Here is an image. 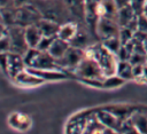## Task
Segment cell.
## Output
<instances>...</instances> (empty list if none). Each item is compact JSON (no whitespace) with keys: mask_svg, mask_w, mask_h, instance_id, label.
Listing matches in <instances>:
<instances>
[{"mask_svg":"<svg viewBox=\"0 0 147 134\" xmlns=\"http://www.w3.org/2000/svg\"><path fill=\"white\" fill-rule=\"evenodd\" d=\"M137 32L147 36V17L144 14H140L137 17Z\"/></svg>","mask_w":147,"mask_h":134,"instance_id":"obj_23","label":"cell"},{"mask_svg":"<svg viewBox=\"0 0 147 134\" xmlns=\"http://www.w3.org/2000/svg\"><path fill=\"white\" fill-rule=\"evenodd\" d=\"M28 68H37V69H56V70H62L60 65L57 64V61L54 56L51 55L49 52H42L39 50L36 58L33 60L32 64ZM64 71V70H63ZM70 74V73H69Z\"/></svg>","mask_w":147,"mask_h":134,"instance_id":"obj_9","label":"cell"},{"mask_svg":"<svg viewBox=\"0 0 147 134\" xmlns=\"http://www.w3.org/2000/svg\"><path fill=\"white\" fill-rule=\"evenodd\" d=\"M119 30H121V26L116 19L106 17V16H101L96 23L95 33H96V37L99 38V40L102 41L105 39L119 36Z\"/></svg>","mask_w":147,"mask_h":134,"instance_id":"obj_6","label":"cell"},{"mask_svg":"<svg viewBox=\"0 0 147 134\" xmlns=\"http://www.w3.org/2000/svg\"><path fill=\"white\" fill-rule=\"evenodd\" d=\"M117 133H138V131H137L136 126L133 125L131 118H126L122 121Z\"/></svg>","mask_w":147,"mask_h":134,"instance_id":"obj_21","label":"cell"},{"mask_svg":"<svg viewBox=\"0 0 147 134\" xmlns=\"http://www.w3.org/2000/svg\"><path fill=\"white\" fill-rule=\"evenodd\" d=\"M24 36H25L28 46L33 47V48H37L40 39L42 38V33H41L40 29L38 27L37 23L29 24V25L24 26Z\"/></svg>","mask_w":147,"mask_h":134,"instance_id":"obj_15","label":"cell"},{"mask_svg":"<svg viewBox=\"0 0 147 134\" xmlns=\"http://www.w3.org/2000/svg\"><path fill=\"white\" fill-rule=\"evenodd\" d=\"M110 52L115 53L117 55L118 50L121 49L122 47V42H121V39H119V36L117 37H111V38H108V39H105L101 41Z\"/></svg>","mask_w":147,"mask_h":134,"instance_id":"obj_20","label":"cell"},{"mask_svg":"<svg viewBox=\"0 0 147 134\" xmlns=\"http://www.w3.org/2000/svg\"><path fill=\"white\" fill-rule=\"evenodd\" d=\"M78 30H79V24L77 22H74V21L64 22L63 24L60 25V29H59V32H57V37L63 39V40H65V41L71 42L72 39L76 37Z\"/></svg>","mask_w":147,"mask_h":134,"instance_id":"obj_14","label":"cell"},{"mask_svg":"<svg viewBox=\"0 0 147 134\" xmlns=\"http://www.w3.org/2000/svg\"><path fill=\"white\" fill-rule=\"evenodd\" d=\"M55 38L56 37H46V36H42V38L40 39L37 48L39 50H42V52H48V49L51 48V46H52V44H53V41H54Z\"/></svg>","mask_w":147,"mask_h":134,"instance_id":"obj_22","label":"cell"},{"mask_svg":"<svg viewBox=\"0 0 147 134\" xmlns=\"http://www.w3.org/2000/svg\"><path fill=\"white\" fill-rule=\"evenodd\" d=\"M13 81L21 86V87H26V88H31V87H37L40 86L42 84H45V81L42 79H40L38 76H36L34 73H32L31 71H29L28 69L23 70L22 72H20L14 79Z\"/></svg>","mask_w":147,"mask_h":134,"instance_id":"obj_10","label":"cell"},{"mask_svg":"<svg viewBox=\"0 0 147 134\" xmlns=\"http://www.w3.org/2000/svg\"><path fill=\"white\" fill-rule=\"evenodd\" d=\"M7 26H8V34H9V41H10L9 52H14L23 55L29 48L25 40V36H24V26H21L17 24H11Z\"/></svg>","mask_w":147,"mask_h":134,"instance_id":"obj_5","label":"cell"},{"mask_svg":"<svg viewBox=\"0 0 147 134\" xmlns=\"http://www.w3.org/2000/svg\"><path fill=\"white\" fill-rule=\"evenodd\" d=\"M29 71L38 76L40 79H42L45 82L47 81H60L68 78H71V76L63 71V70H56V69H37V68H26Z\"/></svg>","mask_w":147,"mask_h":134,"instance_id":"obj_8","label":"cell"},{"mask_svg":"<svg viewBox=\"0 0 147 134\" xmlns=\"http://www.w3.org/2000/svg\"><path fill=\"white\" fill-rule=\"evenodd\" d=\"M116 73L125 80H134L133 76V64L130 61H118Z\"/></svg>","mask_w":147,"mask_h":134,"instance_id":"obj_18","label":"cell"},{"mask_svg":"<svg viewBox=\"0 0 147 134\" xmlns=\"http://www.w3.org/2000/svg\"><path fill=\"white\" fill-rule=\"evenodd\" d=\"M145 1L146 0H130V5H131V7L133 8V10L136 11L137 15L142 14Z\"/></svg>","mask_w":147,"mask_h":134,"instance_id":"obj_24","label":"cell"},{"mask_svg":"<svg viewBox=\"0 0 147 134\" xmlns=\"http://www.w3.org/2000/svg\"><path fill=\"white\" fill-rule=\"evenodd\" d=\"M95 113H96L99 120H100L105 126L115 129L116 133L118 132V128H119V126H121V124H122V121H123L119 117H117L114 112H111L110 110L106 109L105 107L98 108L96 111H95Z\"/></svg>","mask_w":147,"mask_h":134,"instance_id":"obj_11","label":"cell"},{"mask_svg":"<svg viewBox=\"0 0 147 134\" xmlns=\"http://www.w3.org/2000/svg\"><path fill=\"white\" fill-rule=\"evenodd\" d=\"M142 46H144V49H145V52H146V54H147V37L142 40Z\"/></svg>","mask_w":147,"mask_h":134,"instance_id":"obj_26","label":"cell"},{"mask_svg":"<svg viewBox=\"0 0 147 134\" xmlns=\"http://www.w3.org/2000/svg\"><path fill=\"white\" fill-rule=\"evenodd\" d=\"M130 118L136 126L138 133L147 134V108L134 111Z\"/></svg>","mask_w":147,"mask_h":134,"instance_id":"obj_16","label":"cell"},{"mask_svg":"<svg viewBox=\"0 0 147 134\" xmlns=\"http://www.w3.org/2000/svg\"><path fill=\"white\" fill-rule=\"evenodd\" d=\"M86 55V50L76 46H70L69 49L65 52V54L60 57L57 61V64L60 65V68L62 70H64L65 72L72 73V71L77 68V65L80 63V61L84 58V56Z\"/></svg>","mask_w":147,"mask_h":134,"instance_id":"obj_4","label":"cell"},{"mask_svg":"<svg viewBox=\"0 0 147 134\" xmlns=\"http://www.w3.org/2000/svg\"><path fill=\"white\" fill-rule=\"evenodd\" d=\"M140 80H145V81H147V64H146V63L144 64L142 76H141V79H140Z\"/></svg>","mask_w":147,"mask_h":134,"instance_id":"obj_25","label":"cell"},{"mask_svg":"<svg viewBox=\"0 0 147 134\" xmlns=\"http://www.w3.org/2000/svg\"><path fill=\"white\" fill-rule=\"evenodd\" d=\"M1 66L3 72L11 80L23 70L26 69L23 55L14 52H2L1 53Z\"/></svg>","mask_w":147,"mask_h":134,"instance_id":"obj_3","label":"cell"},{"mask_svg":"<svg viewBox=\"0 0 147 134\" xmlns=\"http://www.w3.org/2000/svg\"><path fill=\"white\" fill-rule=\"evenodd\" d=\"M38 27L40 29L42 36L46 37H57V32L60 29V23L52 19V18H47V17H41L38 22H37Z\"/></svg>","mask_w":147,"mask_h":134,"instance_id":"obj_13","label":"cell"},{"mask_svg":"<svg viewBox=\"0 0 147 134\" xmlns=\"http://www.w3.org/2000/svg\"><path fill=\"white\" fill-rule=\"evenodd\" d=\"M8 125L16 131L24 132L31 127L32 120L29 115H25L23 112H13L8 117Z\"/></svg>","mask_w":147,"mask_h":134,"instance_id":"obj_12","label":"cell"},{"mask_svg":"<svg viewBox=\"0 0 147 134\" xmlns=\"http://www.w3.org/2000/svg\"><path fill=\"white\" fill-rule=\"evenodd\" d=\"M71 77L78 81L82 80H102L106 76L103 74L98 62L90 55H85L77 68L72 71Z\"/></svg>","mask_w":147,"mask_h":134,"instance_id":"obj_2","label":"cell"},{"mask_svg":"<svg viewBox=\"0 0 147 134\" xmlns=\"http://www.w3.org/2000/svg\"><path fill=\"white\" fill-rule=\"evenodd\" d=\"M86 50V54L92 56L98 64L100 65L103 74L107 76H111L116 73V69H117V64H118V57L115 53L110 52L101 41H96L94 42L92 46H90Z\"/></svg>","mask_w":147,"mask_h":134,"instance_id":"obj_1","label":"cell"},{"mask_svg":"<svg viewBox=\"0 0 147 134\" xmlns=\"http://www.w3.org/2000/svg\"><path fill=\"white\" fill-rule=\"evenodd\" d=\"M70 46H71V45H70L69 41H65V40H63V39L56 37V38L54 39V41H53L51 48L48 49V52L51 53L52 56H54L56 60H59L60 57H62V56L65 54V52L69 49Z\"/></svg>","mask_w":147,"mask_h":134,"instance_id":"obj_17","label":"cell"},{"mask_svg":"<svg viewBox=\"0 0 147 134\" xmlns=\"http://www.w3.org/2000/svg\"><path fill=\"white\" fill-rule=\"evenodd\" d=\"M125 79H123L122 77H119L117 73L111 74V76H107L102 79V87L101 89H115L118 88L121 86H123L125 84Z\"/></svg>","mask_w":147,"mask_h":134,"instance_id":"obj_19","label":"cell"},{"mask_svg":"<svg viewBox=\"0 0 147 134\" xmlns=\"http://www.w3.org/2000/svg\"><path fill=\"white\" fill-rule=\"evenodd\" d=\"M95 109H90V110H83L78 111L75 115H72L69 120L65 124L64 132L65 133H84L87 119L91 113H93Z\"/></svg>","mask_w":147,"mask_h":134,"instance_id":"obj_7","label":"cell"},{"mask_svg":"<svg viewBox=\"0 0 147 134\" xmlns=\"http://www.w3.org/2000/svg\"><path fill=\"white\" fill-rule=\"evenodd\" d=\"M142 14L147 17V0L145 1V5H144V11H142Z\"/></svg>","mask_w":147,"mask_h":134,"instance_id":"obj_27","label":"cell"}]
</instances>
